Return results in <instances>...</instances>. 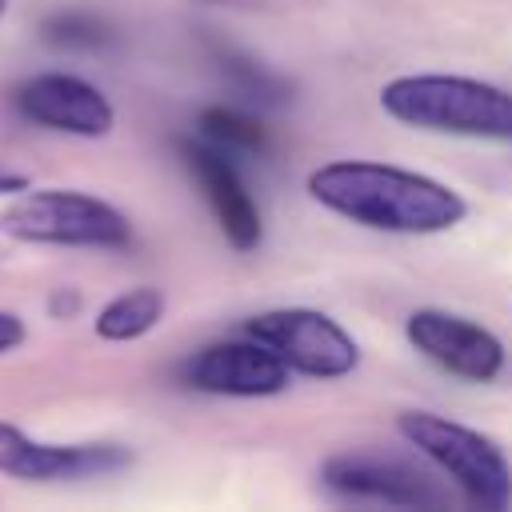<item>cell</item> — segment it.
Returning a JSON list of instances; mask_svg holds the SVG:
<instances>
[{
    "instance_id": "7",
    "label": "cell",
    "mask_w": 512,
    "mask_h": 512,
    "mask_svg": "<svg viewBox=\"0 0 512 512\" xmlns=\"http://www.w3.org/2000/svg\"><path fill=\"white\" fill-rule=\"evenodd\" d=\"M288 364L260 340L204 344L180 364V380L212 396H276L288 388Z\"/></svg>"
},
{
    "instance_id": "5",
    "label": "cell",
    "mask_w": 512,
    "mask_h": 512,
    "mask_svg": "<svg viewBox=\"0 0 512 512\" xmlns=\"http://www.w3.org/2000/svg\"><path fill=\"white\" fill-rule=\"evenodd\" d=\"M244 332L268 344L292 372H304L316 380H340L360 360L356 340L316 308H272L252 316Z\"/></svg>"
},
{
    "instance_id": "17",
    "label": "cell",
    "mask_w": 512,
    "mask_h": 512,
    "mask_svg": "<svg viewBox=\"0 0 512 512\" xmlns=\"http://www.w3.org/2000/svg\"><path fill=\"white\" fill-rule=\"evenodd\" d=\"M28 188H32V180L24 172L0 164V196H16V192H28Z\"/></svg>"
},
{
    "instance_id": "19",
    "label": "cell",
    "mask_w": 512,
    "mask_h": 512,
    "mask_svg": "<svg viewBox=\"0 0 512 512\" xmlns=\"http://www.w3.org/2000/svg\"><path fill=\"white\" fill-rule=\"evenodd\" d=\"M4 8H8V0H0V16H4Z\"/></svg>"
},
{
    "instance_id": "9",
    "label": "cell",
    "mask_w": 512,
    "mask_h": 512,
    "mask_svg": "<svg viewBox=\"0 0 512 512\" xmlns=\"http://www.w3.org/2000/svg\"><path fill=\"white\" fill-rule=\"evenodd\" d=\"M16 108L24 120H32L40 128L84 136V140H100L116 124L108 96L72 72H40V76L24 80L16 88Z\"/></svg>"
},
{
    "instance_id": "13",
    "label": "cell",
    "mask_w": 512,
    "mask_h": 512,
    "mask_svg": "<svg viewBox=\"0 0 512 512\" xmlns=\"http://www.w3.org/2000/svg\"><path fill=\"white\" fill-rule=\"evenodd\" d=\"M216 60H220V72L232 80V88L248 100V104H264V108H276V104H284L288 100V84L276 76V72H268L264 64H256L252 56H244V52H236V48H216Z\"/></svg>"
},
{
    "instance_id": "2",
    "label": "cell",
    "mask_w": 512,
    "mask_h": 512,
    "mask_svg": "<svg viewBox=\"0 0 512 512\" xmlns=\"http://www.w3.org/2000/svg\"><path fill=\"white\" fill-rule=\"evenodd\" d=\"M380 108L428 132L512 140V92L472 76H396L380 88Z\"/></svg>"
},
{
    "instance_id": "14",
    "label": "cell",
    "mask_w": 512,
    "mask_h": 512,
    "mask_svg": "<svg viewBox=\"0 0 512 512\" xmlns=\"http://www.w3.org/2000/svg\"><path fill=\"white\" fill-rule=\"evenodd\" d=\"M200 132H204L208 144H216L224 152H264L268 148L264 124L236 112V108H204L200 112Z\"/></svg>"
},
{
    "instance_id": "4",
    "label": "cell",
    "mask_w": 512,
    "mask_h": 512,
    "mask_svg": "<svg viewBox=\"0 0 512 512\" xmlns=\"http://www.w3.org/2000/svg\"><path fill=\"white\" fill-rule=\"evenodd\" d=\"M0 228L28 244H68V248H120L132 240V224L120 208L76 188H28L4 208Z\"/></svg>"
},
{
    "instance_id": "8",
    "label": "cell",
    "mask_w": 512,
    "mask_h": 512,
    "mask_svg": "<svg viewBox=\"0 0 512 512\" xmlns=\"http://www.w3.org/2000/svg\"><path fill=\"white\" fill-rule=\"evenodd\" d=\"M132 464V452L124 444H44L32 440L24 428L0 420V472L28 484L48 480H84L120 472Z\"/></svg>"
},
{
    "instance_id": "3",
    "label": "cell",
    "mask_w": 512,
    "mask_h": 512,
    "mask_svg": "<svg viewBox=\"0 0 512 512\" xmlns=\"http://www.w3.org/2000/svg\"><path fill=\"white\" fill-rule=\"evenodd\" d=\"M396 428L472 504H480L488 512H500V508L512 504V464L500 452V444L488 440L484 432H476L468 424H456L448 416H436V412H420V408L400 412Z\"/></svg>"
},
{
    "instance_id": "18",
    "label": "cell",
    "mask_w": 512,
    "mask_h": 512,
    "mask_svg": "<svg viewBox=\"0 0 512 512\" xmlns=\"http://www.w3.org/2000/svg\"><path fill=\"white\" fill-rule=\"evenodd\" d=\"M76 308H80V296H76V292H64V288H60V292L52 296V312H56V316H72Z\"/></svg>"
},
{
    "instance_id": "10",
    "label": "cell",
    "mask_w": 512,
    "mask_h": 512,
    "mask_svg": "<svg viewBox=\"0 0 512 512\" xmlns=\"http://www.w3.org/2000/svg\"><path fill=\"white\" fill-rule=\"evenodd\" d=\"M320 480L348 500H380V504H448V492L436 488L432 476L420 468L396 460V456H376V452H340L324 460Z\"/></svg>"
},
{
    "instance_id": "1",
    "label": "cell",
    "mask_w": 512,
    "mask_h": 512,
    "mask_svg": "<svg viewBox=\"0 0 512 512\" xmlns=\"http://www.w3.org/2000/svg\"><path fill=\"white\" fill-rule=\"evenodd\" d=\"M308 196L320 208L376 232L428 236V232H448L468 216L464 196L452 192L448 184L380 160L320 164L308 176Z\"/></svg>"
},
{
    "instance_id": "11",
    "label": "cell",
    "mask_w": 512,
    "mask_h": 512,
    "mask_svg": "<svg viewBox=\"0 0 512 512\" xmlns=\"http://www.w3.org/2000/svg\"><path fill=\"white\" fill-rule=\"evenodd\" d=\"M180 152H184L188 172L204 188V200L216 212L220 232L228 236V244L236 252H252L260 244V208H256L248 184L240 180L236 164L228 160V152L208 144V140H184Z\"/></svg>"
},
{
    "instance_id": "12",
    "label": "cell",
    "mask_w": 512,
    "mask_h": 512,
    "mask_svg": "<svg viewBox=\"0 0 512 512\" xmlns=\"http://www.w3.org/2000/svg\"><path fill=\"white\" fill-rule=\"evenodd\" d=\"M160 316H164V292L152 284H140V288L120 292L116 300H108L96 312V336L112 340V344L140 340L144 332H152L160 324Z\"/></svg>"
},
{
    "instance_id": "6",
    "label": "cell",
    "mask_w": 512,
    "mask_h": 512,
    "mask_svg": "<svg viewBox=\"0 0 512 512\" xmlns=\"http://www.w3.org/2000/svg\"><path fill=\"white\" fill-rule=\"evenodd\" d=\"M404 336L408 344L428 356L436 368L460 376V380H496L504 368V344L480 328L476 320H464L456 312H440V308H420L404 320Z\"/></svg>"
},
{
    "instance_id": "15",
    "label": "cell",
    "mask_w": 512,
    "mask_h": 512,
    "mask_svg": "<svg viewBox=\"0 0 512 512\" xmlns=\"http://www.w3.org/2000/svg\"><path fill=\"white\" fill-rule=\"evenodd\" d=\"M44 40H52L60 48H104V44H112V28L92 12L68 8V12H56L44 20Z\"/></svg>"
},
{
    "instance_id": "16",
    "label": "cell",
    "mask_w": 512,
    "mask_h": 512,
    "mask_svg": "<svg viewBox=\"0 0 512 512\" xmlns=\"http://www.w3.org/2000/svg\"><path fill=\"white\" fill-rule=\"evenodd\" d=\"M24 336H28L24 320H20L16 312H4V308H0V356H4V352H12V348H20V344H24Z\"/></svg>"
}]
</instances>
